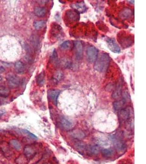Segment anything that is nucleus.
<instances>
[{
    "label": "nucleus",
    "instance_id": "nucleus-1",
    "mask_svg": "<svg viewBox=\"0 0 146 164\" xmlns=\"http://www.w3.org/2000/svg\"><path fill=\"white\" fill-rule=\"evenodd\" d=\"M110 62V57L107 53H103L97 56L95 62L94 68L100 72L104 73L107 70Z\"/></svg>",
    "mask_w": 146,
    "mask_h": 164
},
{
    "label": "nucleus",
    "instance_id": "nucleus-2",
    "mask_svg": "<svg viewBox=\"0 0 146 164\" xmlns=\"http://www.w3.org/2000/svg\"><path fill=\"white\" fill-rule=\"evenodd\" d=\"M112 139L116 150H117L119 153H124L127 149V145L124 141L118 136L115 135H113V136L112 137Z\"/></svg>",
    "mask_w": 146,
    "mask_h": 164
},
{
    "label": "nucleus",
    "instance_id": "nucleus-3",
    "mask_svg": "<svg viewBox=\"0 0 146 164\" xmlns=\"http://www.w3.org/2000/svg\"><path fill=\"white\" fill-rule=\"evenodd\" d=\"M98 49L95 46H88L86 51V55L87 60L89 63L95 62L98 56Z\"/></svg>",
    "mask_w": 146,
    "mask_h": 164
},
{
    "label": "nucleus",
    "instance_id": "nucleus-4",
    "mask_svg": "<svg viewBox=\"0 0 146 164\" xmlns=\"http://www.w3.org/2000/svg\"><path fill=\"white\" fill-rule=\"evenodd\" d=\"M7 80L9 87L12 89L19 87L21 83V79L19 77L13 74H9L7 76Z\"/></svg>",
    "mask_w": 146,
    "mask_h": 164
},
{
    "label": "nucleus",
    "instance_id": "nucleus-5",
    "mask_svg": "<svg viewBox=\"0 0 146 164\" xmlns=\"http://www.w3.org/2000/svg\"><path fill=\"white\" fill-rule=\"evenodd\" d=\"M73 46L75 49L76 58L77 60H80L83 57V45L81 41H76L73 42Z\"/></svg>",
    "mask_w": 146,
    "mask_h": 164
},
{
    "label": "nucleus",
    "instance_id": "nucleus-6",
    "mask_svg": "<svg viewBox=\"0 0 146 164\" xmlns=\"http://www.w3.org/2000/svg\"><path fill=\"white\" fill-rule=\"evenodd\" d=\"M108 48L110 51L114 53L119 54L121 53V48L118 44L116 43L115 39L113 38H108L106 40Z\"/></svg>",
    "mask_w": 146,
    "mask_h": 164
},
{
    "label": "nucleus",
    "instance_id": "nucleus-7",
    "mask_svg": "<svg viewBox=\"0 0 146 164\" xmlns=\"http://www.w3.org/2000/svg\"><path fill=\"white\" fill-rule=\"evenodd\" d=\"M65 15L69 22H77L80 19V14L74 9H69L66 11Z\"/></svg>",
    "mask_w": 146,
    "mask_h": 164
},
{
    "label": "nucleus",
    "instance_id": "nucleus-8",
    "mask_svg": "<svg viewBox=\"0 0 146 164\" xmlns=\"http://www.w3.org/2000/svg\"><path fill=\"white\" fill-rule=\"evenodd\" d=\"M58 122L61 128H63L65 130L69 131L72 128V126H73L72 123L67 118H66L63 116H61L59 118Z\"/></svg>",
    "mask_w": 146,
    "mask_h": 164
},
{
    "label": "nucleus",
    "instance_id": "nucleus-9",
    "mask_svg": "<svg viewBox=\"0 0 146 164\" xmlns=\"http://www.w3.org/2000/svg\"><path fill=\"white\" fill-rule=\"evenodd\" d=\"M131 108L127 107L123 108L119 112V118L121 122H124L129 119L131 116Z\"/></svg>",
    "mask_w": 146,
    "mask_h": 164
},
{
    "label": "nucleus",
    "instance_id": "nucleus-10",
    "mask_svg": "<svg viewBox=\"0 0 146 164\" xmlns=\"http://www.w3.org/2000/svg\"><path fill=\"white\" fill-rule=\"evenodd\" d=\"M37 154V151L35 148L30 145L25 146L24 148V155L28 160L33 158Z\"/></svg>",
    "mask_w": 146,
    "mask_h": 164
},
{
    "label": "nucleus",
    "instance_id": "nucleus-11",
    "mask_svg": "<svg viewBox=\"0 0 146 164\" xmlns=\"http://www.w3.org/2000/svg\"><path fill=\"white\" fill-rule=\"evenodd\" d=\"M119 43L121 44V46L124 48H127L130 46L132 43H134V40H132L131 37L129 36H125L123 37L121 36V37H118Z\"/></svg>",
    "mask_w": 146,
    "mask_h": 164
},
{
    "label": "nucleus",
    "instance_id": "nucleus-12",
    "mask_svg": "<svg viewBox=\"0 0 146 164\" xmlns=\"http://www.w3.org/2000/svg\"><path fill=\"white\" fill-rule=\"evenodd\" d=\"M60 93V90H54V89L49 90L48 91V97L55 105H57L58 96H59Z\"/></svg>",
    "mask_w": 146,
    "mask_h": 164
},
{
    "label": "nucleus",
    "instance_id": "nucleus-13",
    "mask_svg": "<svg viewBox=\"0 0 146 164\" xmlns=\"http://www.w3.org/2000/svg\"><path fill=\"white\" fill-rule=\"evenodd\" d=\"M50 33L54 37L59 38L60 37L61 33H63L62 27H61L60 25L54 23L53 24Z\"/></svg>",
    "mask_w": 146,
    "mask_h": 164
},
{
    "label": "nucleus",
    "instance_id": "nucleus-14",
    "mask_svg": "<svg viewBox=\"0 0 146 164\" xmlns=\"http://www.w3.org/2000/svg\"><path fill=\"white\" fill-rule=\"evenodd\" d=\"M71 6L73 9L77 11L80 14L83 13L87 10V7L83 2L72 3L71 5Z\"/></svg>",
    "mask_w": 146,
    "mask_h": 164
},
{
    "label": "nucleus",
    "instance_id": "nucleus-15",
    "mask_svg": "<svg viewBox=\"0 0 146 164\" xmlns=\"http://www.w3.org/2000/svg\"><path fill=\"white\" fill-rule=\"evenodd\" d=\"M127 101L124 100V99L122 98L121 100L116 101L114 102L113 103V108L114 111L116 112H119L121 109L123 108L124 104H126Z\"/></svg>",
    "mask_w": 146,
    "mask_h": 164
},
{
    "label": "nucleus",
    "instance_id": "nucleus-16",
    "mask_svg": "<svg viewBox=\"0 0 146 164\" xmlns=\"http://www.w3.org/2000/svg\"><path fill=\"white\" fill-rule=\"evenodd\" d=\"M132 15V11L130 8H124L119 13V16L121 19H126L129 18Z\"/></svg>",
    "mask_w": 146,
    "mask_h": 164
},
{
    "label": "nucleus",
    "instance_id": "nucleus-17",
    "mask_svg": "<svg viewBox=\"0 0 146 164\" xmlns=\"http://www.w3.org/2000/svg\"><path fill=\"white\" fill-rule=\"evenodd\" d=\"M14 69L18 73H23L25 71V66L22 61H17L14 65Z\"/></svg>",
    "mask_w": 146,
    "mask_h": 164
},
{
    "label": "nucleus",
    "instance_id": "nucleus-18",
    "mask_svg": "<svg viewBox=\"0 0 146 164\" xmlns=\"http://www.w3.org/2000/svg\"><path fill=\"white\" fill-rule=\"evenodd\" d=\"M34 13L39 17H43L47 13V9L42 7H36L34 9Z\"/></svg>",
    "mask_w": 146,
    "mask_h": 164
},
{
    "label": "nucleus",
    "instance_id": "nucleus-19",
    "mask_svg": "<svg viewBox=\"0 0 146 164\" xmlns=\"http://www.w3.org/2000/svg\"><path fill=\"white\" fill-rule=\"evenodd\" d=\"M121 89H122V84L121 83H120L116 87V89L113 91L112 97L114 99L118 98L121 95Z\"/></svg>",
    "mask_w": 146,
    "mask_h": 164
},
{
    "label": "nucleus",
    "instance_id": "nucleus-20",
    "mask_svg": "<svg viewBox=\"0 0 146 164\" xmlns=\"http://www.w3.org/2000/svg\"><path fill=\"white\" fill-rule=\"evenodd\" d=\"M100 150V147L98 145H94L93 146H90L89 147H87L86 151L90 155H93V154H97L98 153H99Z\"/></svg>",
    "mask_w": 146,
    "mask_h": 164
},
{
    "label": "nucleus",
    "instance_id": "nucleus-21",
    "mask_svg": "<svg viewBox=\"0 0 146 164\" xmlns=\"http://www.w3.org/2000/svg\"><path fill=\"white\" fill-rule=\"evenodd\" d=\"M30 42L32 46L35 49H37L39 48L40 41L39 37L36 35H32L30 37Z\"/></svg>",
    "mask_w": 146,
    "mask_h": 164
},
{
    "label": "nucleus",
    "instance_id": "nucleus-22",
    "mask_svg": "<svg viewBox=\"0 0 146 164\" xmlns=\"http://www.w3.org/2000/svg\"><path fill=\"white\" fill-rule=\"evenodd\" d=\"M11 93V90L8 87L1 86L0 87V97H8Z\"/></svg>",
    "mask_w": 146,
    "mask_h": 164
},
{
    "label": "nucleus",
    "instance_id": "nucleus-23",
    "mask_svg": "<svg viewBox=\"0 0 146 164\" xmlns=\"http://www.w3.org/2000/svg\"><path fill=\"white\" fill-rule=\"evenodd\" d=\"M45 73L44 72H42L39 74L36 78V82L39 86H42L45 83Z\"/></svg>",
    "mask_w": 146,
    "mask_h": 164
},
{
    "label": "nucleus",
    "instance_id": "nucleus-24",
    "mask_svg": "<svg viewBox=\"0 0 146 164\" xmlns=\"http://www.w3.org/2000/svg\"><path fill=\"white\" fill-rule=\"evenodd\" d=\"M9 144L15 150H20L22 149V145L16 139H12L9 142Z\"/></svg>",
    "mask_w": 146,
    "mask_h": 164
},
{
    "label": "nucleus",
    "instance_id": "nucleus-25",
    "mask_svg": "<svg viewBox=\"0 0 146 164\" xmlns=\"http://www.w3.org/2000/svg\"><path fill=\"white\" fill-rule=\"evenodd\" d=\"M75 147L78 152H84L86 151L87 146L85 143L82 142H77L75 143Z\"/></svg>",
    "mask_w": 146,
    "mask_h": 164
},
{
    "label": "nucleus",
    "instance_id": "nucleus-26",
    "mask_svg": "<svg viewBox=\"0 0 146 164\" xmlns=\"http://www.w3.org/2000/svg\"><path fill=\"white\" fill-rule=\"evenodd\" d=\"M71 136L75 138L80 139H82L84 137L85 135L84 134V132L82 131L76 130V131H73L72 132Z\"/></svg>",
    "mask_w": 146,
    "mask_h": 164
},
{
    "label": "nucleus",
    "instance_id": "nucleus-27",
    "mask_svg": "<svg viewBox=\"0 0 146 164\" xmlns=\"http://www.w3.org/2000/svg\"><path fill=\"white\" fill-rule=\"evenodd\" d=\"M102 155L106 158H109L114 154V150L112 148H106L102 150Z\"/></svg>",
    "mask_w": 146,
    "mask_h": 164
},
{
    "label": "nucleus",
    "instance_id": "nucleus-28",
    "mask_svg": "<svg viewBox=\"0 0 146 164\" xmlns=\"http://www.w3.org/2000/svg\"><path fill=\"white\" fill-rule=\"evenodd\" d=\"M46 22L44 20L35 21V22H33V26L35 28L36 30H40L41 29H42L46 25Z\"/></svg>",
    "mask_w": 146,
    "mask_h": 164
},
{
    "label": "nucleus",
    "instance_id": "nucleus-29",
    "mask_svg": "<svg viewBox=\"0 0 146 164\" xmlns=\"http://www.w3.org/2000/svg\"><path fill=\"white\" fill-rule=\"evenodd\" d=\"M28 159L25 157L24 155H21L16 160V162L18 164H26L28 162Z\"/></svg>",
    "mask_w": 146,
    "mask_h": 164
},
{
    "label": "nucleus",
    "instance_id": "nucleus-30",
    "mask_svg": "<svg viewBox=\"0 0 146 164\" xmlns=\"http://www.w3.org/2000/svg\"><path fill=\"white\" fill-rule=\"evenodd\" d=\"M71 46V42L70 41H66L61 44L60 47L61 49L67 50V49H70Z\"/></svg>",
    "mask_w": 146,
    "mask_h": 164
},
{
    "label": "nucleus",
    "instance_id": "nucleus-31",
    "mask_svg": "<svg viewBox=\"0 0 146 164\" xmlns=\"http://www.w3.org/2000/svg\"><path fill=\"white\" fill-rule=\"evenodd\" d=\"M63 74L62 72L58 71L55 73V75L54 76V80H55V82H59L61 79L63 78Z\"/></svg>",
    "mask_w": 146,
    "mask_h": 164
},
{
    "label": "nucleus",
    "instance_id": "nucleus-32",
    "mask_svg": "<svg viewBox=\"0 0 146 164\" xmlns=\"http://www.w3.org/2000/svg\"><path fill=\"white\" fill-rule=\"evenodd\" d=\"M60 64L63 67L67 68V67H70L71 65V62L68 59H63L61 61Z\"/></svg>",
    "mask_w": 146,
    "mask_h": 164
},
{
    "label": "nucleus",
    "instance_id": "nucleus-33",
    "mask_svg": "<svg viewBox=\"0 0 146 164\" xmlns=\"http://www.w3.org/2000/svg\"><path fill=\"white\" fill-rule=\"evenodd\" d=\"M22 132H23L24 134L27 135L29 137H30L31 138L34 139H37V136H35L34 134H32L31 132H30L29 131H28V130H26V129H23V130H22Z\"/></svg>",
    "mask_w": 146,
    "mask_h": 164
},
{
    "label": "nucleus",
    "instance_id": "nucleus-34",
    "mask_svg": "<svg viewBox=\"0 0 146 164\" xmlns=\"http://www.w3.org/2000/svg\"><path fill=\"white\" fill-rule=\"evenodd\" d=\"M5 113H6V110L5 109H2V108L0 109V119Z\"/></svg>",
    "mask_w": 146,
    "mask_h": 164
},
{
    "label": "nucleus",
    "instance_id": "nucleus-35",
    "mask_svg": "<svg viewBox=\"0 0 146 164\" xmlns=\"http://www.w3.org/2000/svg\"><path fill=\"white\" fill-rule=\"evenodd\" d=\"M5 71V68L3 67V66L0 64V72L2 73L4 71Z\"/></svg>",
    "mask_w": 146,
    "mask_h": 164
},
{
    "label": "nucleus",
    "instance_id": "nucleus-36",
    "mask_svg": "<svg viewBox=\"0 0 146 164\" xmlns=\"http://www.w3.org/2000/svg\"></svg>",
    "mask_w": 146,
    "mask_h": 164
}]
</instances>
